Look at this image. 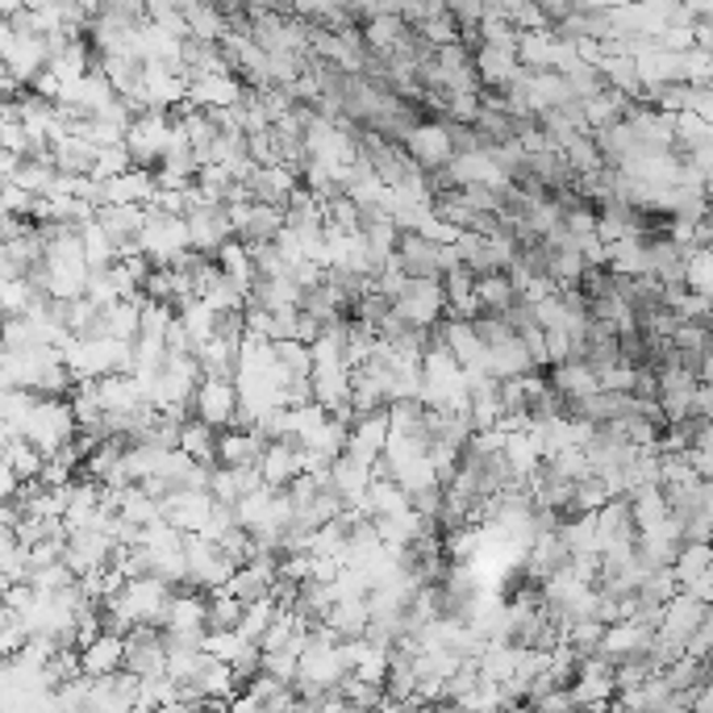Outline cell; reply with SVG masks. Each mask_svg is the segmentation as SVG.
<instances>
[{
  "mask_svg": "<svg viewBox=\"0 0 713 713\" xmlns=\"http://www.w3.org/2000/svg\"><path fill=\"white\" fill-rule=\"evenodd\" d=\"M397 313L404 322L422 326V330L447 322V288H443V280H409L404 292L397 297Z\"/></svg>",
  "mask_w": 713,
  "mask_h": 713,
  "instance_id": "cell-1",
  "label": "cell"
},
{
  "mask_svg": "<svg viewBox=\"0 0 713 713\" xmlns=\"http://www.w3.org/2000/svg\"><path fill=\"white\" fill-rule=\"evenodd\" d=\"M192 409L205 426L214 430H230L242 409V397H238V384L234 380H201L196 397H192Z\"/></svg>",
  "mask_w": 713,
  "mask_h": 713,
  "instance_id": "cell-2",
  "label": "cell"
},
{
  "mask_svg": "<svg viewBox=\"0 0 713 713\" xmlns=\"http://www.w3.org/2000/svg\"><path fill=\"white\" fill-rule=\"evenodd\" d=\"M397 263L409 280H443V242L418 234V230H401Z\"/></svg>",
  "mask_w": 713,
  "mask_h": 713,
  "instance_id": "cell-3",
  "label": "cell"
},
{
  "mask_svg": "<svg viewBox=\"0 0 713 713\" xmlns=\"http://www.w3.org/2000/svg\"><path fill=\"white\" fill-rule=\"evenodd\" d=\"M404 155L422 167L426 176L430 171L451 167L455 150H451V138H447V125H443V121H426V125H418V130L409 134V143H404Z\"/></svg>",
  "mask_w": 713,
  "mask_h": 713,
  "instance_id": "cell-4",
  "label": "cell"
},
{
  "mask_svg": "<svg viewBox=\"0 0 713 713\" xmlns=\"http://www.w3.org/2000/svg\"><path fill=\"white\" fill-rule=\"evenodd\" d=\"M697 388H701V380H697L692 372H685L680 363H676V367H667L664 376H660V409H664L667 426L689 422L692 404H697Z\"/></svg>",
  "mask_w": 713,
  "mask_h": 713,
  "instance_id": "cell-5",
  "label": "cell"
},
{
  "mask_svg": "<svg viewBox=\"0 0 713 713\" xmlns=\"http://www.w3.org/2000/svg\"><path fill=\"white\" fill-rule=\"evenodd\" d=\"M214 505L217 500L209 493H171L167 500H159V513L180 534H201L209 525V518H214Z\"/></svg>",
  "mask_w": 713,
  "mask_h": 713,
  "instance_id": "cell-6",
  "label": "cell"
},
{
  "mask_svg": "<svg viewBox=\"0 0 713 713\" xmlns=\"http://www.w3.org/2000/svg\"><path fill=\"white\" fill-rule=\"evenodd\" d=\"M80 664H84V676H88V680L118 676V672H125V639H118V635H100V639L88 642V646L80 651Z\"/></svg>",
  "mask_w": 713,
  "mask_h": 713,
  "instance_id": "cell-7",
  "label": "cell"
},
{
  "mask_svg": "<svg viewBox=\"0 0 713 713\" xmlns=\"http://www.w3.org/2000/svg\"><path fill=\"white\" fill-rule=\"evenodd\" d=\"M447 351L463 372H488V347L480 342L472 322H455L447 317Z\"/></svg>",
  "mask_w": 713,
  "mask_h": 713,
  "instance_id": "cell-8",
  "label": "cell"
},
{
  "mask_svg": "<svg viewBox=\"0 0 713 713\" xmlns=\"http://www.w3.org/2000/svg\"><path fill=\"white\" fill-rule=\"evenodd\" d=\"M705 618H710V605H705V601H697V596H689V593H680L664 609V621H660V630H667V635H676V639L692 642L697 635H701Z\"/></svg>",
  "mask_w": 713,
  "mask_h": 713,
  "instance_id": "cell-9",
  "label": "cell"
},
{
  "mask_svg": "<svg viewBox=\"0 0 713 713\" xmlns=\"http://www.w3.org/2000/svg\"><path fill=\"white\" fill-rule=\"evenodd\" d=\"M547 380L568 404L589 401V397L601 392V380H596V372L589 367V363H559V367H551L547 372Z\"/></svg>",
  "mask_w": 713,
  "mask_h": 713,
  "instance_id": "cell-10",
  "label": "cell"
},
{
  "mask_svg": "<svg viewBox=\"0 0 713 713\" xmlns=\"http://www.w3.org/2000/svg\"><path fill=\"white\" fill-rule=\"evenodd\" d=\"M96 159H100V146L84 143V138H68V134L50 138V164L63 176H93Z\"/></svg>",
  "mask_w": 713,
  "mask_h": 713,
  "instance_id": "cell-11",
  "label": "cell"
},
{
  "mask_svg": "<svg viewBox=\"0 0 713 713\" xmlns=\"http://www.w3.org/2000/svg\"><path fill=\"white\" fill-rule=\"evenodd\" d=\"M539 367H534V359H530V351H525L522 334L518 338H509L505 347H497V351H488V376L493 380H525V376H534Z\"/></svg>",
  "mask_w": 713,
  "mask_h": 713,
  "instance_id": "cell-12",
  "label": "cell"
},
{
  "mask_svg": "<svg viewBox=\"0 0 713 713\" xmlns=\"http://www.w3.org/2000/svg\"><path fill=\"white\" fill-rule=\"evenodd\" d=\"M518 72H522L518 55H509V50H493V47L475 50V75H480V84H484V88L505 93V88L513 84V75H518Z\"/></svg>",
  "mask_w": 713,
  "mask_h": 713,
  "instance_id": "cell-13",
  "label": "cell"
},
{
  "mask_svg": "<svg viewBox=\"0 0 713 713\" xmlns=\"http://www.w3.org/2000/svg\"><path fill=\"white\" fill-rule=\"evenodd\" d=\"M217 447H221V430L205 426L201 418H192L189 426H184V438H180V451L196 459L201 468H221V459H217Z\"/></svg>",
  "mask_w": 713,
  "mask_h": 713,
  "instance_id": "cell-14",
  "label": "cell"
},
{
  "mask_svg": "<svg viewBox=\"0 0 713 713\" xmlns=\"http://www.w3.org/2000/svg\"><path fill=\"white\" fill-rule=\"evenodd\" d=\"M242 618H246V605L226 593V589L205 596V626H209V635H234V630H242Z\"/></svg>",
  "mask_w": 713,
  "mask_h": 713,
  "instance_id": "cell-15",
  "label": "cell"
},
{
  "mask_svg": "<svg viewBox=\"0 0 713 713\" xmlns=\"http://www.w3.org/2000/svg\"><path fill=\"white\" fill-rule=\"evenodd\" d=\"M301 455H305V451H301ZM301 455L288 451L285 443H271V451L263 455V463H259L267 488H288L297 475H305V472H301Z\"/></svg>",
  "mask_w": 713,
  "mask_h": 713,
  "instance_id": "cell-16",
  "label": "cell"
},
{
  "mask_svg": "<svg viewBox=\"0 0 713 713\" xmlns=\"http://www.w3.org/2000/svg\"><path fill=\"white\" fill-rule=\"evenodd\" d=\"M217 267H221V271H226V276H230V280H234L238 288H242V292H246V297H251V288H255V280H259V276H255V263H251V251H246V246H242V242H226V246H221V255H217Z\"/></svg>",
  "mask_w": 713,
  "mask_h": 713,
  "instance_id": "cell-17",
  "label": "cell"
},
{
  "mask_svg": "<svg viewBox=\"0 0 713 713\" xmlns=\"http://www.w3.org/2000/svg\"><path fill=\"white\" fill-rule=\"evenodd\" d=\"M121 518L134 525H143V530H150L155 522H164V513H159V500L146 493L143 484H134V488H125L121 493Z\"/></svg>",
  "mask_w": 713,
  "mask_h": 713,
  "instance_id": "cell-18",
  "label": "cell"
},
{
  "mask_svg": "<svg viewBox=\"0 0 713 713\" xmlns=\"http://www.w3.org/2000/svg\"><path fill=\"white\" fill-rule=\"evenodd\" d=\"M667 689L672 692H701L710 685V664L705 660H697V655H685L680 664H672L664 672Z\"/></svg>",
  "mask_w": 713,
  "mask_h": 713,
  "instance_id": "cell-19",
  "label": "cell"
},
{
  "mask_svg": "<svg viewBox=\"0 0 713 713\" xmlns=\"http://www.w3.org/2000/svg\"><path fill=\"white\" fill-rule=\"evenodd\" d=\"M564 159H568V167L576 171V176H596V171H605V155H601V146H596L593 134H580V138H571L564 150H559Z\"/></svg>",
  "mask_w": 713,
  "mask_h": 713,
  "instance_id": "cell-20",
  "label": "cell"
},
{
  "mask_svg": "<svg viewBox=\"0 0 713 713\" xmlns=\"http://www.w3.org/2000/svg\"><path fill=\"white\" fill-rule=\"evenodd\" d=\"M475 297H480V310H484V313H497V317H505L509 305L518 301V288H513L509 271H505V276H488V280H480V285H475Z\"/></svg>",
  "mask_w": 713,
  "mask_h": 713,
  "instance_id": "cell-21",
  "label": "cell"
},
{
  "mask_svg": "<svg viewBox=\"0 0 713 713\" xmlns=\"http://www.w3.org/2000/svg\"><path fill=\"white\" fill-rule=\"evenodd\" d=\"M609 271H621V276H651V263H646V238H621L614 246V259H609Z\"/></svg>",
  "mask_w": 713,
  "mask_h": 713,
  "instance_id": "cell-22",
  "label": "cell"
},
{
  "mask_svg": "<svg viewBox=\"0 0 713 713\" xmlns=\"http://www.w3.org/2000/svg\"><path fill=\"white\" fill-rule=\"evenodd\" d=\"M676 580H680V593L692 589L697 580H705L713 571V543H701V547H685V555L676 559Z\"/></svg>",
  "mask_w": 713,
  "mask_h": 713,
  "instance_id": "cell-23",
  "label": "cell"
},
{
  "mask_svg": "<svg viewBox=\"0 0 713 713\" xmlns=\"http://www.w3.org/2000/svg\"><path fill=\"white\" fill-rule=\"evenodd\" d=\"M568 84H571V93H576V100H584V105L596 100L601 93H609V80H605V72H601L596 63H584V59H580V63L568 72Z\"/></svg>",
  "mask_w": 713,
  "mask_h": 713,
  "instance_id": "cell-24",
  "label": "cell"
},
{
  "mask_svg": "<svg viewBox=\"0 0 713 713\" xmlns=\"http://www.w3.org/2000/svg\"><path fill=\"white\" fill-rule=\"evenodd\" d=\"M472 326H475V334H480V342H484L488 351H497V347H505L509 338H518V334H513V326H509L505 317H497V313H480V317H475Z\"/></svg>",
  "mask_w": 713,
  "mask_h": 713,
  "instance_id": "cell-25",
  "label": "cell"
},
{
  "mask_svg": "<svg viewBox=\"0 0 713 713\" xmlns=\"http://www.w3.org/2000/svg\"><path fill=\"white\" fill-rule=\"evenodd\" d=\"M397 313V305L388 301V297H380V292H367L363 301L355 305V322H363V326H372V330H380L384 322Z\"/></svg>",
  "mask_w": 713,
  "mask_h": 713,
  "instance_id": "cell-26",
  "label": "cell"
},
{
  "mask_svg": "<svg viewBox=\"0 0 713 713\" xmlns=\"http://www.w3.org/2000/svg\"><path fill=\"white\" fill-rule=\"evenodd\" d=\"M689 292H701L713 301V251H701L689 259Z\"/></svg>",
  "mask_w": 713,
  "mask_h": 713,
  "instance_id": "cell-27",
  "label": "cell"
},
{
  "mask_svg": "<svg viewBox=\"0 0 713 713\" xmlns=\"http://www.w3.org/2000/svg\"><path fill=\"white\" fill-rule=\"evenodd\" d=\"M635 376H639V367H609V372H601L596 380H601V392H635Z\"/></svg>",
  "mask_w": 713,
  "mask_h": 713,
  "instance_id": "cell-28",
  "label": "cell"
},
{
  "mask_svg": "<svg viewBox=\"0 0 713 713\" xmlns=\"http://www.w3.org/2000/svg\"><path fill=\"white\" fill-rule=\"evenodd\" d=\"M618 347H621V363H626V367H642V363H646V334L642 330H626L618 338Z\"/></svg>",
  "mask_w": 713,
  "mask_h": 713,
  "instance_id": "cell-29",
  "label": "cell"
},
{
  "mask_svg": "<svg viewBox=\"0 0 713 713\" xmlns=\"http://www.w3.org/2000/svg\"><path fill=\"white\" fill-rule=\"evenodd\" d=\"M276 251H280V255H285V263H288V267H297V263H305V242H301V234H297V230H292V226H288L285 234L276 238Z\"/></svg>",
  "mask_w": 713,
  "mask_h": 713,
  "instance_id": "cell-30",
  "label": "cell"
},
{
  "mask_svg": "<svg viewBox=\"0 0 713 713\" xmlns=\"http://www.w3.org/2000/svg\"><path fill=\"white\" fill-rule=\"evenodd\" d=\"M692 47L705 50V55L713 59V17L705 13V9H701V13L692 17Z\"/></svg>",
  "mask_w": 713,
  "mask_h": 713,
  "instance_id": "cell-31",
  "label": "cell"
},
{
  "mask_svg": "<svg viewBox=\"0 0 713 713\" xmlns=\"http://www.w3.org/2000/svg\"><path fill=\"white\" fill-rule=\"evenodd\" d=\"M635 401H660V372H651V367H639V376H635Z\"/></svg>",
  "mask_w": 713,
  "mask_h": 713,
  "instance_id": "cell-32",
  "label": "cell"
},
{
  "mask_svg": "<svg viewBox=\"0 0 713 713\" xmlns=\"http://www.w3.org/2000/svg\"><path fill=\"white\" fill-rule=\"evenodd\" d=\"M710 217H713V196H710Z\"/></svg>",
  "mask_w": 713,
  "mask_h": 713,
  "instance_id": "cell-33",
  "label": "cell"
}]
</instances>
